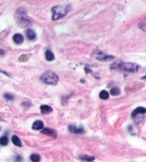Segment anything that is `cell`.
Returning a JSON list of instances; mask_svg holds the SVG:
<instances>
[{
    "label": "cell",
    "instance_id": "obj_1",
    "mask_svg": "<svg viewBox=\"0 0 146 162\" xmlns=\"http://www.w3.org/2000/svg\"><path fill=\"white\" fill-rule=\"evenodd\" d=\"M111 68L115 69L118 68L128 73H136L141 68V67L136 63L123 62H115L113 64V65H111Z\"/></svg>",
    "mask_w": 146,
    "mask_h": 162
},
{
    "label": "cell",
    "instance_id": "obj_2",
    "mask_svg": "<svg viewBox=\"0 0 146 162\" xmlns=\"http://www.w3.org/2000/svg\"><path fill=\"white\" fill-rule=\"evenodd\" d=\"M71 9L70 5H66V6H53L51 9L53 15H52V20H58L64 16L66 15L68 11Z\"/></svg>",
    "mask_w": 146,
    "mask_h": 162
},
{
    "label": "cell",
    "instance_id": "obj_3",
    "mask_svg": "<svg viewBox=\"0 0 146 162\" xmlns=\"http://www.w3.org/2000/svg\"><path fill=\"white\" fill-rule=\"evenodd\" d=\"M42 82L45 84L56 85L58 82V78L55 73L51 70H47L44 72L40 78Z\"/></svg>",
    "mask_w": 146,
    "mask_h": 162
},
{
    "label": "cell",
    "instance_id": "obj_4",
    "mask_svg": "<svg viewBox=\"0 0 146 162\" xmlns=\"http://www.w3.org/2000/svg\"><path fill=\"white\" fill-rule=\"evenodd\" d=\"M31 24V21L27 18V16L24 15L23 12H20L19 16H18V19H17V24L20 27L26 28L29 26Z\"/></svg>",
    "mask_w": 146,
    "mask_h": 162
},
{
    "label": "cell",
    "instance_id": "obj_5",
    "mask_svg": "<svg viewBox=\"0 0 146 162\" xmlns=\"http://www.w3.org/2000/svg\"><path fill=\"white\" fill-rule=\"evenodd\" d=\"M94 58H96L98 60L100 61H109V60H112L113 59H114V57L112 55H105L102 52L100 51H97L95 53L94 55Z\"/></svg>",
    "mask_w": 146,
    "mask_h": 162
},
{
    "label": "cell",
    "instance_id": "obj_6",
    "mask_svg": "<svg viewBox=\"0 0 146 162\" xmlns=\"http://www.w3.org/2000/svg\"><path fill=\"white\" fill-rule=\"evenodd\" d=\"M13 41L16 44H21L24 41V37L20 34H16L13 36Z\"/></svg>",
    "mask_w": 146,
    "mask_h": 162
},
{
    "label": "cell",
    "instance_id": "obj_7",
    "mask_svg": "<svg viewBox=\"0 0 146 162\" xmlns=\"http://www.w3.org/2000/svg\"><path fill=\"white\" fill-rule=\"evenodd\" d=\"M42 133L47 134L48 136H51L53 137H56V132L51 129H49V128H43V129L42 130Z\"/></svg>",
    "mask_w": 146,
    "mask_h": 162
},
{
    "label": "cell",
    "instance_id": "obj_8",
    "mask_svg": "<svg viewBox=\"0 0 146 162\" xmlns=\"http://www.w3.org/2000/svg\"><path fill=\"white\" fill-rule=\"evenodd\" d=\"M44 128V123L41 120H37L34 122L32 125V129L34 130H40Z\"/></svg>",
    "mask_w": 146,
    "mask_h": 162
},
{
    "label": "cell",
    "instance_id": "obj_9",
    "mask_svg": "<svg viewBox=\"0 0 146 162\" xmlns=\"http://www.w3.org/2000/svg\"><path fill=\"white\" fill-rule=\"evenodd\" d=\"M68 129L72 133H75V134H81L84 132L83 129L82 128H78V127H76V126L74 125H71L68 127Z\"/></svg>",
    "mask_w": 146,
    "mask_h": 162
},
{
    "label": "cell",
    "instance_id": "obj_10",
    "mask_svg": "<svg viewBox=\"0 0 146 162\" xmlns=\"http://www.w3.org/2000/svg\"><path fill=\"white\" fill-rule=\"evenodd\" d=\"M146 112V109L145 108H143V107H139V108H137L135 110H133V112H132V114L131 116L133 117H135L137 114H145Z\"/></svg>",
    "mask_w": 146,
    "mask_h": 162
},
{
    "label": "cell",
    "instance_id": "obj_11",
    "mask_svg": "<svg viewBox=\"0 0 146 162\" xmlns=\"http://www.w3.org/2000/svg\"><path fill=\"white\" fill-rule=\"evenodd\" d=\"M11 141H12V143H13L15 146H17V147H22V143H21L20 139H19L17 136H16V135L12 136V137H11Z\"/></svg>",
    "mask_w": 146,
    "mask_h": 162
},
{
    "label": "cell",
    "instance_id": "obj_12",
    "mask_svg": "<svg viewBox=\"0 0 146 162\" xmlns=\"http://www.w3.org/2000/svg\"><path fill=\"white\" fill-rule=\"evenodd\" d=\"M53 111V109L51 108L49 105H42L41 106V112L42 114H49L50 112H51Z\"/></svg>",
    "mask_w": 146,
    "mask_h": 162
},
{
    "label": "cell",
    "instance_id": "obj_13",
    "mask_svg": "<svg viewBox=\"0 0 146 162\" xmlns=\"http://www.w3.org/2000/svg\"><path fill=\"white\" fill-rule=\"evenodd\" d=\"M26 34L27 38L29 40H31V41L34 40L36 39V35L35 32L33 30H31V29H28L26 31Z\"/></svg>",
    "mask_w": 146,
    "mask_h": 162
},
{
    "label": "cell",
    "instance_id": "obj_14",
    "mask_svg": "<svg viewBox=\"0 0 146 162\" xmlns=\"http://www.w3.org/2000/svg\"><path fill=\"white\" fill-rule=\"evenodd\" d=\"M45 56H46V59L48 61H52V60H53L55 59V56H54L53 54L51 51H49V50L46 51Z\"/></svg>",
    "mask_w": 146,
    "mask_h": 162
},
{
    "label": "cell",
    "instance_id": "obj_15",
    "mask_svg": "<svg viewBox=\"0 0 146 162\" xmlns=\"http://www.w3.org/2000/svg\"><path fill=\"white\" fill-rule=\"evenodd\" d=\"M99 97H100V98L102 99V100H106V99L108 98L109 94H108V93L106 90H102V91L100 93V94H99Z\"/></svg>",
    "mask_w": 146,
    "mask_h": 162
},
{
    "label": "cell",
    "instance_id": "obj_16",
    "mask_svg": "<svg viewBox=\"0 0 146 162\" xmlns=\"http://www.w3.org/2000/svg\"><path fill=\"white\" fill-rule=\"evenodd\" d=\"M9 143V139L6 136H3L0 138V144L1 146H6Z\"/></svg>",
    "mask_w": 146,
    "mask_h": 162
},
{
    "label": "cell",
    "instance_id": "obj_17",
    "mask_svg": "<svg viewBox=\"0 0 146 162\" xmlns=\"http://www.w3.org/2000/svg\"><path fill=\"white\" fill-rule=\"evenodd\" d=\"M120 93V89L118 88H113L110 90V94H111L113 96H116V95H119Z\"/></svg>",
    "mask_w": 146,
    "mask_h": 162
},
{
    "label": "cell",
    "instance_id": "obj_18",
    "mask_svg": "<svg viewBox=\"0 0 146 162\" xmlns=\"http://www.w3.org/2000/svg\"><path fill=\"white\" fill-rule=\"evenodd\" d=\"M30 159L33 162H39L40 161L41 158H40L39 155H38V154H32L30 157Z\"/></svg>",
    "mask_w": 146,
    "mask_h": 162
},
{
    "label": "cell",
    "instance_id": "obj_19",
    "mask_svg": "<svg viewBox=\"0 0 146 162\" xmlns=\"http://www.w3.org/2000/svg\"><path fill=\"white\" fill-rule=\"evenodd\" d=\"M81 159L85 162H91L93 160H94V157H86V156H83V157H81Z\"/></svg>",
    "mask_w": 146,
    "mask_h": 162
},
{
    "label": "cell",
    "instance_id": "obj_20",
    "mask_svg": "<svg viewBox=\"0 0 146 162\" xmlns=\"http://www.w3.org/2000/svg\"><path fill=\"white\" fill-rule=\"evenodd\" d=\"M4 98H5L6 100H14V97L12 95L9 94V93H6V94L4 95Z\"/></svg>",
    "mask_w": 146,
    "mask_h": 162
},
{
    "label": "cell",
    "instance_id": "obj_21",
    "mask_svg": "<svg viewBox=\"0 0 146 162\" xmlns=\"http://www.w3.org/2000/svg\"><path fill=\"white\" fill-rule=\"evenodd\" d=\"M4 54V52L3 50H0V55H3Z\"/></svg>",
    "mask_w": 146,
    "mask_h": 162
}]
</instances>
